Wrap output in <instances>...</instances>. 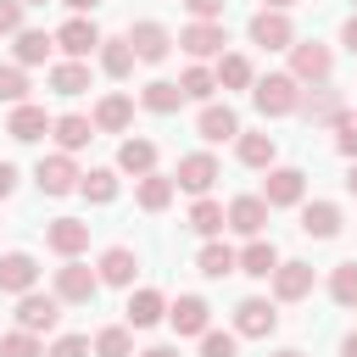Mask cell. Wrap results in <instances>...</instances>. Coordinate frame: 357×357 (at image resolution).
<instances>
[{
    "instance_id": "74e56055",
    "label": "cell",
    "mask_w": 357,
    "mask_h": 357,
    "mask_svg": "<svg viewBox=\"0 0 357 357\" xmlns=\"http://www.w3.org/2000/svg\"><path fill=\"white\" fill-rule=\"evenodd\" d=\"M128 351H134V335L123 324H112V329L95 335V357H128Z\"/></svg>"
},
{
    "instance_id": "681fc988",
    "label": "cell",
    "mask_w": 357,
    "mask_h": 357,
    "mask_svg": "<svg viewBox=\"0 0 357 357\" xmlns=\"http://www.w3.org/2000/svg\"><path fill=\"white\" fill-rule=\"evenodd\" d=\"M340 39H346V50L357 56V17H346V28H340Z\"/></svg>"
},
{
    "instance_id": "7c38bea8",
    "label": "cell",
    "mask_w": 357,
    "mask_h": 357,
    "mask_svg": "<svg viewBox=\"0 0 357 357\" xmlns=\"http://www.w3.org/2000/svg\"><path fill=\"white\" fill-rule=\"evenodd\" d=\"M173 45H184L195 61H206V56H223V45H229V33H223V22H190Z\"/></svg>"
},
{
    "instance_id": "603a6c76",
    "label": "cell",
    "mask_w": 357,
    "mask_h": 357,
    "mask_svg": "<svg viewBox=\"0 0 357 357\" xmlns=\"http://www.w3.org/2000/svg\"><path fill=\"white\" fill-rule=\"evenodd\" d=\"M50 134H56V145L73 156V151H84V145L95 139V123H89V117H78V112H67V117H56V123H50Z\"/></svg>"
},
{
    "instance_id": "d6986e66",
    "label": "cell",
    "mask_w": 357,
    "mask_h": 357,
    "mask_svg": "<svg viewBox=\"0 0 357 357\" xmlns=\"http://www.w3.org/2000/svg\"><path fill=\"white\" fill-rule=\"evenodd\" d=\"M167 318H173L178 335H206V329H212V307H206L201 296H178V301L167 307Z\"/></svg>"
},
{
    "instance_id": "277c9868",
    "label": "cell",
    "mask_w": 357,
    "mask_h": 357,
    "mask_svg": "<svg viewBox=\"0 0 357 357\" xmlns=\"http://www.w3.org/2000/svg\"><path fill=\"white\" fill-rule=\"evenodd\" d=\"M56 318H61L56 290H50V296H39V290H22V296H17V329H28V335H50Z\"/></svg>"
},
{
    "instance_id": "d4e9b609",
    "label": "cell",
    "mask_w": 357,
    "mask_h": 357,
    "mask_svg": "<svg viewBox=\"0 0 357 357\" xmlns=\"http://www.w3.org/2000/svg\"><path fill=\"white\" fill-rule=\"evenodd\" d=\"M162 318H167L162 290H134V296H128V329H151V324H162Z\"/></svg>"
},
{
    "instance_id": "f6af8a7d",
    "label": "cell",
    "mask_w": 357,
    "mask_h": 357,
    "mask_svg": "<svg viewBox=\"0 0 357 357\" xmlns=\"http://www.w3.org/2000/svg\"><path fill=\"white\" fill-rule=\"evenodd\" d=\"M45 357H89V335H61Z\"/></svg>"
},
{
    "instance_id": "f907efd6",
    "label": "cell",
    "mask_w": 357,
    "mask_h": 357,
    "mask_svg": "<svg viewBox=\"0 0 357 357\" xmlns=\"http://www.w3.org/2000/svg\"><path fill=\"white\" fill-rule=\"evenodd\" d=\"M139 357H178V346H151V351H139Z\"/></svg>"
},
{
    "instance_id": "8fae6325",
    "label": "cell",
    "mask_w": 357,
    "mask_h": 357,
    "mask_svg": "<svg viewBox=\"0 0 357 357\" xmlns=\"http://www.w3.org/2000/svg\"><path fill=\"white\" fill-rule=\"evenodd\" d=\"M128 45H134V61H167V50H173V33L162 28V22H134L128 28Z\"/></svg>"
},
{
    "instance_id": "b9f144b4",
    "label": "cell",
    "mask_w": 357,
    "mask_h": 357,
    "mask_svg": "<svg viewBox=\"0 0 357 357\" xmlns=\"http://www.w3.org/2000/svg\"><path fill=\"white\" fill-rule=\"evenodd\" d=\"M340 112H346V100H340L335 89H318V95L307 100V117H312V123H335Z\"/></svg>"
},
{
    "instance_id": "e575fe53",
    "label": "cell",
    "mask_w": 357,
    "mask_h": 357,
    "mask_svg": "<svg viewBox=\"0 0 357 357\" xmlns=\"http://www.w3.org/2000/svg\"><path fill=\"white\" fill-rule=\"evenodd\" d=\"M212 78H218V89H245L251 84V61L245 56H218V73Z\"/></svg>"
},
{
    "instance_id": "f35d334b",
    "label": "cell",
    "mask_w": 357,
    "mask_h": 357,
    "mask_svg": "<svg viewBox=\"0 0 357 357\" xmlns=\"http://www.w3.org/2000/svg\"><path fill=\"white\" fill-rule=\"evenodd\" d=\"M28 95V67H17V61H0V100H22Z\"/></svg>"
},
{
    "instance_id": "ba28073f",
    "label": "cell",
    "mask_w": 357,
    "mask_h": 357,
    "mask_svg": "<svg viewBox=\"0 0 357 357\" xmlns=\"http://www.w3.org/2000/svg\"><path fill=\"white\" fill-rule=\"evenodd\" d=\"M279 329V312L262 301V296H245L240 307H234V335H245V340H268Z\"/></svg>"
},
{
    "instance_id": "5bb4252c",
    "label": "cell",
    "mask_w": 357,
    "mask_h": 357,
    "mask_svg": "<svg viewBox=\"0 0 357 357\" xmlns=\"http://www.w3.org/2000/svg\"><path fill=\"white\" fill-rule=\"evenodd\" d=\"M268 279H273V301H301V296H312V262H279Z\"/></svg>"
},
{
    "instance_id": "4dcf8cb0",
    "label": "cell",
    "mask_w": 357,
    "mask_h": 357,
    "mask_svg": "<svg viewBox=\"0 0 357 357\" xmlns=\"http://www.w3.org/2000/svg\"><path fill=\"white\" fill-rule=\"evenodd\" d=\"M100 67H106V78H128V73H134V45H128V33H123V39H100Z\"/></svg>"
},
{
    "instance_id": "60d3db41",
    "label": "cell",
    "mask_w": 357,
    "mask_h": 357,
    "mask_svg": "<svg viewBox=\"0 0 357 357\" xmlns=\"http://www.w3.org/2000/svg\"><path fill=\"white\" fill-rule=\"evenodd\" d=\"M178 89H184V100H212V89H218V78H212L206 67H190V73L178 78Z\"/></svg>"
},
{
    "instance_id": "1f68e13d",
    "label": "cell",
    "mask_w": 357,
    "mask_h": 357,
    "mask_svg": "<svg viewBox=\"0 0 357 357\" xmlns=\"http://www.w3.org/2000/svg\"><path fill=\"white\" fill-rule=\"evenodd\" d=\"M50 89H56V95H84V89H89V67L73 61V56L56 61V67H50Z\"/></svg>"
},
{
    "instance_id": "816d5d0a",
    "label": "cell",
    "mask_w": 357,
    "mask_h": 357,
    "mask_svg": "<svg viewBox=\"0 0 357 357\" xmlns=\"http://www.w3.org/2000/svg\"><path fill=\"white\" fill-rule=\"evenodd\" d=\"M340 357H357V329H351V335L340 340Z\"/></svg>"
},
{
    "instance_id": "db71d44e",
    "label": "cell",
    "mask_w": 357,
    "mask_h": 357,
    "mask_svg": "<svg viewBox=\"0 0 357 357\" xmlns=\"http://www.w3.org/2000/svg\"><path fill=\"white\" fill-rule=\"evenodd\" d=\"M262 6H268V11H290L296 0H262Z\"/></svg>"
},
{
    "instance_id": "bcb514c9",
    "label": "cell",
    "mask_w": 357,
    "mask_h": 357,
    "mask_svg": "<svg viewBox=\"0 0 357 357\" xmlns=\"http://www.w3.org/2000/svg\"><path fill=\"white\" fill-rule=\"evenodd\" d=\"M22 11H28L22 0H0V33H17L22 28Z\"/></svg>"
},
{
    "instance_id": "44dd1931",
    "label": "cell",
    "mask_w": 357,
    "mask_h": 357,
    "mask_svg": "<svg viewBox=\"0 0 357 357\" xmlns=\"http://www.w3.org/2000/svg\"><path fill=\"white\" fill-rule=\"evenodd\" d=\"M301 234H312V240H335V234H340V206H335V201H312V206H301Z\"/></svg>"
},
{
    "instance_id": "30bf717a",
    "label": "cell",
    "mask_w": 357,
    "mask_h": 357,
    "mask_svg": "<svg viewBox=\"0 0 357 357\" xmlns=\"http://www.w3.org/2000/svg\"><path fill=\"white\" fill-rule=\"evenodd\" d=\"M50 39H56V45H61V50H67L73 61H84L89 50H100V28H95L89 17H67V22H61V28L50 33Z\"/></svg>"
},
{
    "instance_id": "9a60e30c",
    "label": "cell",
    "mask_w": 357,
    "mask_h": 357,
    "mask_svg": "<svg viewBox=\"0 0 357 357\" xmlns=\"http://www.w3.org/2000/svg\"><path fill=\"white\" fill-rule=\"evenodd\" d=\"M39 284V262L28 257V251H6L0 257V290L6 296H22V290H33Z\"/></svg>"
},
{
    "instance_id": "11a10c76",
    "label": "cell",
    "mask_w": 357,
    "mask_h": 357,
    "mask_svg": "<svg viewBox=\"0 0 357 357\" xmlns=\"http://www.w3.org/2000/svg\"><path fill=\"white\" fill-rule=\"evenodd\" d=\"M346 190L357 195V156H351V173H346Z\"/></svg>"
},
{
    "instance_id": "6f0895ef",
    "label": "cell",
    "mask_w": 357,
    "mask_h": 357,
    "mask_svg": "<svg viewBox=\"0 0 357 357\" xmlns=\"http://www.w3.org/2000/svg\"><path fill=\"white\" fill-rule=\"evenodd\" d=\"M22 6H45V0H22Z\"/></svg>"
},
{
    "instance_id": "ab89813d",
    "label": "cell",
    "mask_w": 357,
    "mask_h": 357,
    "mask_svg": "<svg viewBox=\"0 0 357 357\" xmlns=\"http://www.w3.org/2000/svg\"><path fill=\"white\" fill-rule=\"evenodd\" d=\"M0 357H45V346H39V335L11 329V335H0Z\"/></svg>"
},
{
    "instance_id": "8992f818",
    "label": "cell",
    "mask_w": 357,
    "mask_h": 357,
    "mask_svg": "<svg viewBox=\"0 0 357 357\" xmlns=\"http://www.w3.org/2000/svg\"><path fill=\"white\" fill-rule=\"evenodd\" d=\"M33 184H39L45 195H73V190H78V162H73L67 151H56V156H39V167H33Z\"/></svg>"
},
{
    "instance_id": "f5cc1de1",
    "label": "cell",
    "mask_w": 357,
    "mask_h": 357,
    "mask_svg": "<svg viewBox=\"0 0 357 357\" xmlns=\"http://www.w3.org/2000/svg\"><path fill=\"white\" fill-rule=\"evenodd\" d=\"M61 6H73V11H95L100 0H61Z\"/></svg>"
},
{
    "instance_id": "3957f363",
    "label": "cell",
    "mask_w": 357,
    "mask_h": 357,
    "mask_svg": "<svg viewBox=\"0 0 357 357\" xmlns=\"http://www.w3.org/2000/svg\"><path fill=\"white\" fill-rule=\"evenodd\" d=\"M95 290H100V273H89L78 257H67L56 268V301L61 307H84V301H95Z\"/></svg>"
},
{
    "instance_id": "4316f807",
    "label": "cell",
    "mask_w": 357,
    "mask_h": 357,
    "mask_svg": "<svg viewBox=\"0 0 357 357\" xmlns=\"http://www.w3.org/2000/svg\"><path fill=\"white\" fill-rule=\"evenodd\" d=\"M117 167L134 173V178L156 173V145H151V139H123V145H117Z\"/></svg>"
},
{
    "instance_id": "f1b7e54d",
    "label": "cell",
    "mask_w": 357,
    "mask_h": 357,
    "mask_svg": "<svg viewBox=\"0 0 357 357\" xmlns=\"http://www.w3.org/2000/svg\"><path fill=\"white\" fill-rule=\"evenodd\" d=\"M78 195L95 201V206L117 201V173H112V167H89V173H78Z\"/></svg>"
},
{
    "instance_id": "ac0fdd59",
    "label": "cell",
    "mask_w": 357,
    "mask_h": 357,
    "mask_svg": "<svg viewBox=\"0 0 357 357\" xmlns=\"http://www.w3.org/2000/svg\"><path fill=\"white\" fill-rule=\"evenodd\" d=\"M195 128H201V139H206V145H218V139H234V134H240V117H234V106L206 100V106H201V117H195Z\"/></svg>"
},
{
    "instance_id": "5b68a950",
    "label": "cell",
    "mask_w": 357,
    "mask_h": 357,
    "mask_svg": "<svg viewBox=\"0 0 357 357\" xmlns=\"http://www.w3.org/2000/svg\"><path fill=\"white\" fill-rule=\"evenodd\" d=\"M245 33H251V45H262V50H290V45H296L290 11H268V6L251 17V28H245Z\"/></svg>"
},
{
    "instance_id": "9c48e42d",
    "label": "cell",
    "mask_w": 357,
    "mask_h": 357,
    "mask_svg": "<svg viewBox=\"0 0 357 357\" xmlns=\"http://www.w3.org/2000/svg\"><path fill=\"white\" fill-rule=\"evenodd\" d=\"M268 212H273V206H268L262 195H234V201H229V212H223V223H229L234 234L257 240V234H262V223H268Z\"/></svg>"
},
{
    "instance_id": "e0dca14e",
    "label": "cell",
    "mask_w": 357,
    "mask_h": 357,
    "mask_svg": "<svg viewBox=\"0 0 357 357\" xmlns=\"http://www.w3.org/2000/svg\"><path fill=\"white\" fill-rule=\"evenodd\" d=\"M45 245H50L56 257H78V251L89 245V223H84V218H56V223L45 229Z\"/></svg>"
},
{
    "instance_id": "7402d4cb",
    "label": "cell",
    "mask_w": 357,
    "mask_h": 357,
    "mask_svg": "<svg viewBox=\"0 0 357 357\" xmlns=\"http://www.w3.org/2000/svg\"><path fill=\"white\" fill-rule=\"evenodd\" d=\"M89 123H95L100 134H123V128L134 123V100H128V95H106V100L95 106V117H89Z\"/></svg>"
},
{
    "instance_id": "9f6ffc18",
    "label": "cell",
    "mask_w": 357,
    "mask_h": 357,
    "mask_svg": "<svg viewBox=\"0 0 357 357\" xmlns=\"http://www.w3.org/2000/svg\"><path fill=\"white\" fill-rule=\"evenodd\" d=\"M273 357H301V351H273Z\"/></svg>"
},
{
    "instance_id": "6da1fadb",
    "label": "cell",
    "mask_w": 357,
    "mask_h": 357,
    "mask_svg": "<svg viewBox=\"0 0 357 357\" xmlns=\"http://www.w3.org/2000/svg\"><path fill=\"white\" fill-rule=\"evenodd\" d=\"M251 100L262 117H290L301 112V84L290 73H268V78H251Z\"/></svg>"
},
{
    "instance_id": "7a4b0ae2",
    "label": "cell",
    "mask_w": 357,
    "mask_h": 357,
    "mask_svg": "<svg viewBox=\"0 0 357 357\" xmlns=\"http://www.w3.org/2000/svg\"><path fill=\"white\" fill-rule=\"evenodd\" d=\"M329 73H335L329 45H318V39H296L290 45V78L296 84H329Z\"/></svg>"
},
{
    "instance_id": "836d02e7",
    "label": "cell",
    "mask_w": 357,
    "mask_h": 357,
    "mask_svg": "<svg viewBox=\"0 0 357 357\" xmlns=\"http://www.w3.org/2000/svg\"><path fill=\"white\" fill-rule=\"evenodd\" d=\"M195 268H201L206 279H223V273H234V251H229L223 240H206L201 257H195Z\"/></svg>"
},
{
    "instance_id": "2e32d148",
    "label": "cell",
    "mask_w": 357,
    "mask_h": 357,
    "mask_svg": "<svg viewBox=\"0 0 357 357\" xmlns=\"http://www.w3.org/2000/svg\"><path fill=\"white\" fill-rule=\"evenodd\" d=\"M6 134H11V139H22V145H33L39 134H50V117H45V106H33V100H17V106H11V117H6Z\"/></svg>"
},
{
    "instance_id": "d590c367",
    "label": "cell",
    "mask_w": 357,
    "mask_h": 357,
    "mask_svg": "<svg viewBox=\"0 0 357 357\" xmlns=\"http://www.w3.org/2000/svg\"><path fill=\"white\" fill-rule=\"evenodd\" d=\"M190 229H195V234H206V240H212V234H218V229H223V206H218V201H212V195H201V201H195V206H190Z\"/></svg>"
},
{
    "instance_id": "cb8c5ba5",
    "label": "cell",
    "mask_w": 357,
    "mask_h": 357,
    "mask_svg": "<svg viewBox=\"0 0 357 357\" xmlns=\"http://www.w3.org/2000/svg\"><path fill=\"white\" fill-rule=\"evenodd\" d=\"M134 268H139V257L128 251V245H112V251H100V284H134Z\"/></svg>"
},
{
    "instance_id": "83f0119b",
    "label": "cell",
    "mask_w": 357,
    "mask_h": 357,
    "mask_svg": "<svg viewBox=\"0 0 357 357\" xmlns=\"http://www.w3.org/2000/svg\"><path fill=\"white\" fill-rule=\"evenodd\" d=\"M173 190H178V184H173L167 173H145V178L134 184V201H139L145 212H167V201H173Z\"/></svg>"
},
{
    "instance_id": "8d00e7d4",
    "label": "cell",
    "mask_w": 357,
    "mask_h": 357,
    "mask_svg": "<svg viewBox=\"0 0 357 357\" xmlns=\"http://www.w3.org/2000/svg\"><path fill=\"white\" fill-rule=\"evenodd\" d=\"M329 296H335V307H357V262H340L329 273Z\"/></svg>"
},
{
    "instance_id": "52a82bcc",
    "label": "cell",
    "mask_w": 357,
    "mask_h": 357,
    "mask_svg": "<svg viewBox=\"0 0 357 357\" xmlns=\"http://www.w3.org/2000/svg\"><path fill=\"white\" fill-rule=\"evenodd\" d=\"M173 184H178V190H190V195H206V190L218 184V156H212V151H190V156H178Z\"/></svg>"
},
{
    "instance_id": "484cf974",
    "label": "cell",
    "mask_w": 357,
    "mask_h": 357,
    "mask_svg": "<svg viewBox=\"0 0 357 357\" xmlns=\"http://www.w3.org/2000/svg\"><path fill=\"white\" fill-rule=\"evenodd\" d=\"M139 106H145V112H156V117H167V112H178V106H184V89H178V84H167V78H151V84L139 89Z\"/></svg>"
},
{
    "instance_id": "7bdbcfd3",
    "label": "cell",
    "mask_w": 357,
    "mask_h": 357,
    "mask_svg": "<svg viewBox=\"0 0 357 357\" xmlns=\"http://www.w3.org/2000/svg\"><path fill=\"white\" fill-rule=\"evenodd\" d=\"M335 151H340L346 162L357 156V112H340V117H335Z\"/></svg>"
},
{
    "instance_id": "f546056e",
    "label": "cell",
    "mask_w": 357,
    "mask_h": 357,
    "mask_svg": "<svg viewBox=\"0 0 357 357\" xmlns=\"http://www.w3.org/2000/svg\"><path fill=\"white\" fill-rule=\"evenodd\" d=\"M50 33L45 28H17V67H39L45 56H50Z\"/></svg>"
},
{
    "instance_id": "4fadbf2b",
    "label": "cell",
    "mask_w": 357,
    "mask_h": 357,
    "mask_svg": "<svg viewBox=\"0 0 357 357\" xmlns=\"http://www.w3.org/2000/svg\"><path fill=\"white\" fill-rule=\"evenodd\" d=\"M301 190H307V173H301V167H268L262 201H268V206H296Z\"/></svg>"
},
{
    "instance_id": "c3c4849f",
    "label": "cell",
    "mask_w": 357,
    "mask_h": 357,
    "mask_svg": "<svg viewBox=\"0 0 357 357\" xmlns=\"http://www.w3.org/2000/svg\"><path fill=\"white\" fill-rule=\"evenodd\" d=\"M11 190H17V167H11V162H0V201H6Z\"/></svg>"
},
{
    "instance_id": "7dc6e473",
    "label": "cell",
    "mask_w": 357,
    "mask_h": 357,
    "mask_svg": "<svg viewBox=\"0 0 357 357\" xmlns=\"http://www.w3.org/2000/svg\"><path fill=\"white\" fill-rule=\"evenodd\" d=\"M184 6H190L195 22H218V17H223V0H184Z\"/></svg>"
},
{
    "instance_id": "d6a6232c",
    "label": "cell",
    "mask_w": 357,
    "mask_h": 357,
    "mask_svg": "<svg viewBox=\"0 0 357 357\" xmlns=\"http://www.w3.org/2000/svg\"><path fill=\"white\" fill-rule=\"evenodd\" d=\"M234 139H240V162L245 167H273V156H279L273 134H234Z\"/></svg>"
},
{
    "instance_id": "680465c9",
    "label": "cell",
    "mask_w": 357,
    "mask_h": 357,
    "mask_svg": "<svg viewBox=\"0 0 357 357\" xmlns=\"http://www.w3.org/2000/svg\"><path fill=\"white\" fill-rule=\"evenodd\" d=\"M351 6H357V0H351Z\"/></svg>"
},
{
    "instance_id": "ee69618b",
    "label": "cell",
    "mask_w": 357,
    "mask_h": 357,
    "mask_svg": "<svg viewBox=\"0 0 357 357\" xmlns=\"http://www.w3.org/2000/svg\"><path fill=\"white\" fill-rule=\"evenodd\" d=\"M240 351V335H229V329H206L201 335V357H234Z\"/></svg>"
},
{
    "instance_id": "ffe728a7",
    "label": "cell",
    "mask_w": 357,
    "mask_h": 357,
    "mask_svg": "<svg viewBox=\"0 0 357 357\" xmlns=\"http://www.w3.org/2000/svg\"><path fill=\"white\" fill-rule=\"evenodd\" d=\"M273 268H279V251H273V240H262V234H257V240H251L245 251H234V273H251V279H268Z\"/></svg>"
}]
</instances>
